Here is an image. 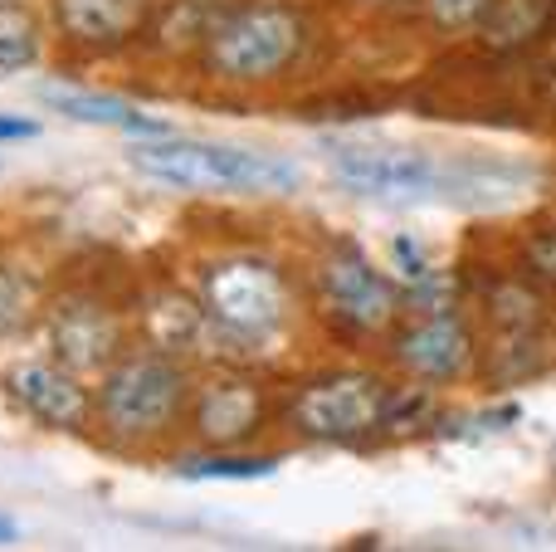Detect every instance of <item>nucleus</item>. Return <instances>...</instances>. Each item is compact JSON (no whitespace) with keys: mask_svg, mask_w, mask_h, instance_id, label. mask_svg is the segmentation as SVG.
<instances>
[{"mask_svg":"<svg viewBox=\"0 0 556 552\" xmlns=\"http://www.w3.org/2000/svg\"><path fill=\"white\" fill-rule=\"evenodd\" d=\"M147 328H152V342L162 352H186L211 328V313H205L201 303L181 299V293H162V299L152 303V313H147Z\"/></svg>","mask_w":556,"mask_h":552,"instance_id":"nucleus-15","label":"nucleus"},{"mask_svg":"<svg viewBox=\"0 0 556 552\" xmlns=\"http://www.w3.org/2000/svg\"><path fill=\"white\" fill-rule=\"evenodd\" d=\"M201 309L230 338H274L288 318V284L260 254H230L201 274Z\"/></svg>","mask_w":556,"mask_h":552,"instance_id":"nucleus-4","label":"nucleus"},{"mask_svg":"<svg viewBox=\"0 0 556 552\" xmlns=\"http://www.w3.org/2000/svg\"><path fill=\"white\" fill-rule=\"evenodd\" d=\"M39 59V20L20 0L0 5V68H29Z\"/></svg>","mask_w":556,"mask_h":552,"instance_id":"nucleus-16","label":"nucleus"},{"mask_svg":"<svg viewBox=\"0 0 556 552\" xmlns=\"http://www.w3.org/2000/svg\"><path fill=\"white\" fill-rule=\"evenodd\" d=\"M10 538H15V524H10V518H0V543H10Z\"/></svg>","mask_w":556,"mask_h":552,"instance_id":"nucleus-22","label":"nucleus"},{"mask_svg":"<svg viewBox=\"0 0 556 552\" xmlns=\"http://www.w3.org/2000/svg\"><path fill=\"white\" fill-rule=\"evenodd\" d=\"M5 391L25 416L49 430H88L93 421V397L78 387V372H68L64 362H15L5 372Z\"/></svg>","mask_w":556,"mask_h":552,"instance_id":"nucleus-9","label":"nucleus"},{"mask_svg":"<svg viewBox=\"0 0 556 552\" xmlns=\"http://www.w3.org/2000/svg\"><path fill=\"white\" fill-rule=\"evenodd\" d=\"M195 436L211 450H235L264 426V391L244 377H215L191 406Z\"/></svg>","mask_w":556,"mask_h":552,"instance_id":"nucleus-11","label":"nucleus"},{"mask_svg":"<svg viewBox=\"0 0 556 552\" xmlns=\"http://www.w3.org/2000/svg\"><path fill=\"white\" fill-rule=\"evenodd\" d=\"M556 20V0H493V15L483 20L479 35L493 49H522Z\"/></svg>","mask_w":556,"mask_h":552,"instance_id":"nucleus-14","label":"nucleus"},{"mask_svg":"<svg viewBox=\"0 0 556 552\" xmlns=\"http://www.w3.org/2000/svg\"><path fill=\"white\" fill-rule=\"evenodd\" d=\"M39 98H45L54 113L74 117V123L123 127V133H147V137H162L166 133L162 117L142 113L137 103H127V98H113V93H88V88H54V84H45V88H39Z\"/></svg>","mask_w":556,"mask_h":552,"instance_id":"nucleus-13","label":"nucleus"},{"mask_svg":"<svg viewBox=\"0 0 556 552\" xmlns=\"http://www.w3.org/2000/svg\"><path fill=\"white\" fill-rule=\"evenodd\" d=\"M29 313H35V293H29V284L20 279L15 269L0 264V342L15 338V333H25Z\"/></svg>","mask_w":556,"mask_h":552,"instance_id":"nucleus-19","label":"nucleus"},{"mask_svg":"<svg viewBox=\"0 0 556 552\" xmlns=\"http://www.w3.org/2000/svg\"><path fill=\"white\" fill-rule=\"evenodd\" d=\"M117 348H123V323L93 299H68L49 318V352L78 377L113 367Z\"/></svg>","mask_w":556,"mask_h":552,"instance_id":"nucleus-10","label":"nucleus"},{"mask_svg":"<svg viewBox=\"0 0 556 552\" xmlns=\"http://www.w3.org/2000/svg\"><path fill=\"white\" fill-rule=\"evenodd\" d=\"M307 45V25L288 5H244L211 25L205 35V68L225 84H269Z\"/></svg>","mask_w":556,"mask_h":552,"instance_id":"nucleus-3","label":"nucleus"},{"mask_svg":"<svg viewBox=\"0 0 556 552\" xmlns=\"http://www.w3.org/2000/svg\"><path fill=\"white\" fill-rule=\"evenodd\" d=\"M317 299H323L327 318L337 328L356 333V338H376L401 318V293L395 284L366 260L356 244H337L323 264H317Z\"/></svg>","mask_w":556,"mask_h":552,"instance_id":"nucleus-6","label":"nucleus"},{"mask_svg":"<svg viewBox=\"0 0 556 552\" xmlns=\"http://www.w3.org/2000/svg\"><path fill=\"white\" fill-rule=\"evenodd\" d=\"M332 172L356 196H376V201H415V196L440 191L444 181L434 156L405 152V147H337Z\"/></svg>","mask_w":556,"mask_h":552,"instance_id":"nucleus-8","label":"nucleus"},{"mask_svg":"<svg viewBox=\"0 0 556 552\" xmlns=\"http://www.w3.org/2000/svg\"><path fill=\"white\" fill-rule=\"evenodd\" d=\"M391 357L410 381L450 387V381H464L473 372V362H479V338H473L469 318H459L450 303H440V309H425L420 318H410L395 333Z\"/></svg>","mask_w":556,"mask_h":552,"instance_id":"nucleus-7","label":"nucleus"},{"mask_svg":"<svg viewBox=\"0 0 556 552\" xmlns=\"http://www.w3.org/2000/svg\"><path fill=\"white\" fill-rule=\"evenodd\" d=\"M420 5H425V20L450 39L479 35L483 20L493 15V0H420Z\"/></svg>","mask_w":556,"mask_h":552,"instance_id":"nucleus-18","label":"nucleus"},{"mask_svg":"<svg viewBox=\"0 0 556 552\" xmlns=\"http://www.w3.org/2000/svg\"><path fill=\"white\" fill-rule=\"evenodd\" d=\"M152 0H54V20L74 45L108 49L142 29Z\"/></svg>","mask_w":556,"mask_h":552,"instance_id":"nucleus-12","label":"nucleus"},{"mask_svg":"<svg viewBox=\"0 0 556 552\" xmlns=\"http://www.w3.org/2000/svg\"><path fill=\"white\" fill-rule=\"evenodd\" d=\"M39 127L29 117H0V142H20V137H35Z\"/></svg>","mask_w":556,"mask_h":552,"instance_id":"nucleus-21","label":"nucleus"},{"mask_svg":"<svg viewBox=\"0 0 556 552\" xmlns=\"http://www.w3.org/2000/svg\"><path fill=\"white\" fill-rule=\"evenodd\" d=\"M362 5H371V10H391V5H401V0H362Z\"/></svg>","mask_w":556,"mask_h":552,"instance_id":"nucleus-23","label":"nucleus"},{"mask_svg":"<svg viewBox=\"0 0 556 552\" xmlns=\"http://www.w3.org/2000/svg\"><path fill=\"white\" fill-rule=\"evenodd\" d=\"M127 162L152 181H166L176 191H250V196H278L293 191L303 176L293 162L269 152H250V147H225V142H186V137H156V142H137Z\"/></svg>","mask_w":556,"mask_h":552,"instance_id":"nucleus-1","label":"nucleus"},{"mask_svg":"<svg viewBox=\"0 0 556 552\" xmlns=\"http://www.w3.org/2000/svg\"><path fill=\"white\" fill-rule=\"evenodd\" d=\"M0 5H10V0H0Z\"/></svg>","mask_w":556,"mask_h":552,"instance_id":"nucleus-24","label":"nucleus"},{"mask_svg":"<svg viewBox=\"0 0 556 552\" xmlns=\"http://www.w3.org/2000/svg\"><path fill=\"white\" fill-rule=\"evenodd\" d=\"M518 264L532 284L556 289V225H542V230H532L528 240L518 244Z\"/></svg>","mask_w":556,"mask_h":552,"instance_id":"nucleus-20","label":"nucleus"},{"mask_svg":"<svg viewBox=\"0 0 556 552\" xmlns=\"http://www.w3.org/2000/svg\"><path fill=\"white\" fill-rule=\"evenodd\" d=\"M191 406V377L172 352H132L113 362L98 387V421L117 440H156Z\"/></svg>","mask_w":556,"mask_h":552,"instance_id":"nucleus-2","label":"nucleus"},{"mask_svg":"<svg viewBox=\"0 0 556 552\" xmlns=\"http://www.w3.org/2000/svg\"><path fill=\"white\" fill-rule=\"evenodd\" d=\"M278 460L269 455H230V450H220V455H201V460H186L181 475L186 479H269Z\"/></svg>","mask_w":556,"mask_h":552,"instance_id":"nucleus-17","label":"nucleus"},{"mask_svg":"<svg viewBox=\"0 0 556 552\" xmlns=\"http://www.w3.org/2000/svg\"><path fill=\"white\" fill-rule=\"evenodd\" d=\"M391 416V387L376 372H332L298 387L288 421L307 440H362Z\"/></svg>","mask_w":556,"mask_h":552,"instance_id":"nucleus-5","label":"nucleus"}]
</instances>
